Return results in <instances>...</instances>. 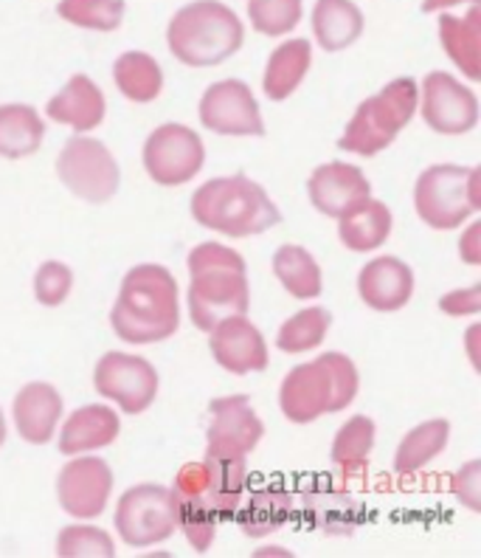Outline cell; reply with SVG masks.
<instances>
[{
    "instance_id": "3",
    "label": "cell",
    "mask_w": 481,
    "mask_h": 558,
    "mask_svg": "<svg viewBox=\"0 0 481 558\" xmlns=\"http://www.w3.org/2000/svg\"><path fill=\"white\" fill-rule=\"evenodd\" d=\"M192 218L225 238H254L282 223V211L257 181L229 175L211 178L192 195Z\"/></svg>"
},
{
    "instance_id": "11",
    "label": "cell",
    "mask_w": 481,
    "mask_h": 558,
    "mask_svg": "<svg viewBox=\"0 0 481 558\" xmlns=\"http://www.w3.org/2000/svg\"><path fill=\"white\" fill-rule=\"evenodd\" d=\"M96 392L119 403L124 415H141L158 396V369L141 355L104 353L94 369Z\"/></svg>"
},
{
    "instance_id": "7",
    "label": "cell",
    "mask_w": 481,
    "mask_h": 558,
    "mask_svg": "<svg viewBox=\"0 0 481 558\" xmlns=\"http://www.w3.org/2000/svg\"><path fill=\"white\" fill-rule=\"evenodd\" d=\"M414 209L422 223L440 232H451L468 223L470 215L481 209L479 167H459V163L428 167L414 186Z\"/></svg>"
},
{
    "instance_id": "28",
    "label": "cell",
    "mask_w": 481,
    "mask_h": 558,
    "mask_svg": "<svg viewBox=\"0 0 481 558\" xmlns=\"http://www.w3.org/2000/svg\"><path fill=\"white\" fill-rule=\"evenodd\" d=\"M46 124L28 105H0V158H28L40 150Z\"/></svg>"
},
{
    "instance_id": "13",
    "label": "cell",
    "mask_w": 481,
    "mask_h": 558,
    "mask_svg": "<svg viewBox=\"0 0 481 558\" xmlns=\"http://www.w3.org/2000/svg\"><path fill=\"white\" fill-rule=\"evenodd\" d=\"M264 435L262 417L254 412L248 396H229L209 403L206 457H234L245 460Z\"/></svg>"
},
{
    "instance_id": "10",
    "label": "cell",
    "mask_w": 481,
    "mask_h": 558,
    "mask_svg": "<svg viewBox=\"0 0 481 558\" xmlns=\"http://www.w3.org/2000/svg\"><path fill=\"white\" fill-rule=\"evenodd\" d=\"M144 170L161 186L189 184L206 163V144L186 124L166 122L144 144Z\"/></svg>"
},
{
    "instance_id": "18",
    "label": "cell",
    "mask_w": 481,
    "mask_h": 558,
    "mask_svg": "<svg viewBox=\"0 0 481 558\" xmlns=\"http://www.w3.org/2000/svg\"><path fill=\"white\" fill-rule=\"evenodd\" d=\"M358 293L363 305L378 314H394L411 302L414 296V271L400 257H374L372 263L360 268Z\"/></svg>"
},
{
    "instance_id": "21",
    "label": "cell",
    "mask_w": 481,
    "mask_h": 558,
    "mask_svg": "<svg viewBox=\"0 0 481 558\" xmlns=\"http://www.w3.org/2000/svg\"><path fill=\"white\" fill-rule=\"evenodd\" d=\"M12 415L23 440L32 446H46L54 437L57 423L62 421V396L51 384L32 381L14 396Z\"/></svg>"
},
{
    "instance_id": "45",
    "label": "cell",
    "mask_w": 481,
    "mask_h": 558,
    "mask_svg": "<svg viewBox=\"0 0 481 558\" xmlns=\"http://www.w3.org/2000/svg\"><path fill=\"white\" fill-rule=\"evenodd\" d=\"M7 442V417H3V409H0V446Z\"/></svg>"
},
{
    "instance_id": "24",
    "label": "cell",
    "mask_w": 481,
    "mask_h": 558,
    "mask_svg": "<svg viewBox=\"0 0 481 558\" xmlns=\"http://www.w3.org/2000/svg\"><path fill=\"white\" fill-rule=\"evenodd\" d=\"M440 40L445 54L459 65V71L470 82L481 80V9L479 3L470 7L465 17L442 14L440 17Z\"/></svg>"
},
{
    "instance_id": "35",
    "label": "cell",
    "mask_w": 481,
    "mask_h": 558,
    "mask_svg": "<svg viewBox=\"0 0 481 558\" xmlns=\"http://www.w3.org/2000/svg\"><path fill=\"white\" fill-rule=\"evenodd\" d=\"M60 17L90 32H115L124 21V0H60Z\"/></svg>"
},
{
    "instance_id": "16",
    "label": "cell",
    "mask_w": 481,
    "mask_h": 558,
    "mask_svg": "<svg viewBox=\"0 0 481 558\" xmlns=\"http://www.w3.org/2000/svg\"><path fill=\"white\" fill-rule=\"evenodd\" d=\"M307 192L321 215L338 220L372 198V184L355 163L330 161L312 170Z\"/></svg>"
},
{
    "instance_id": "38",
    "label": "cell",
    "mask_w": 481,
    "mask_h": 558,
    "mask_svg": "<svg viewBox=\"0 0 481 558\" xmlns=\"http://www.w3.org/2000/svg\"><path fill=\"white\" fill-rule=\"evenodd\" d=\"M57 556L62 558H113L115 545L108 531L94 527V524H69L62 527L60 538H57Z\"/></svg>"
},
{
    "instance_id": "4",
    "label": "cell",
    "mask_w": 481,
    "mask_h": 558,
    "mask_svg": "<svg viewBox=\"0 0 481 558\" xmlns=\"http://www.w3.org/2000/svg\"><path fill=\"white\" fill-rule=\"evenodd\" d=\"M360 375L355 361L344 353H324L316 361L296 364L279 389V407L291 423H312L335 415L355 401Z\"/></svg>"
},
{
    "instance_id": "27",
    "label": "cell",
    "mask_w": 481,
    "mask_h": 558,
    "mask_svg": "<svg viewBox=\"0 0 481 558\" xmlns=\"http://www.w3.org/2000/svg\"><path fill=\"white\" fill-rule=\"evenodd\" d=\"M392 209L383 201L369 198L367 204L338 218V238L349 252H374L392 234Z\"/></svg>"
},
{
    "instance_id": "30",
    "label": "cell",
    "mask_w": 481,
    "mask_h": 558,
    "mask_svg": "<svg viewBox=\"0 0 481 558\" xmlns=\"http://www.w3.org/2000/svg\"><path fill=\"white\" fill-rule=\"evenodd\" d=\"M293 513V502H291V494L282 488H259L254 490L248 502H239L237 519L239 531L245 536H268V533L279 531L282 524L291 519Z\"/></svg>"
},
{
    "instance_id": "26",
    "label": "cell",
    "mask_w": 481,
    "mask_h": 558,
    "mask_svg": "<svg viewBox=\"0 0 481 558\" xmlns=\"http://www.w3.org/2000/svg\"><path fill=\"white\" fill-rule=\"evenodd\" d=\"M312 35L324 51H344L363 35V12L353 0H316Z\"/></svg>"
},
{
    "instance_id": "2",
    "label": "cell",
    "mask_w": 481,
    "mask_h": 558,
    "mask_svg": "<svg viewBox=\"0 0 481 558\" xmlns=\"http://www.w3.org/2000/svg\"><path fill=\"white\" fill-rule=\"evenodd\" d=\"M245 259L229 245L200 243L189 254V316L209 333L229 316H243L251 307V288Z\"/></svg>"
},
{
    "instance_id": "39",
    "label": "cell",
    "mask_w": 481,
    "mask_h": 558,
    "mask_svg": "<svg viewBox=\"0 0 481 558\" xmlns=\"http://www.w3.org/2000/svg\"><path fill=\"white\" fill-rule=\"evenodd\" d=\"M74 288V271L60 259H48L35 274V296L40 305L57 307L69 300Z\"/></svg>"
},
{
    "instance_id": "22",
    "label": "cell",
    "mask_w": 481,
    "mask_h": 558,
    "mask_svg": "<svg viewBox=\"0 0 481 558\" xmlns=\"http://www.w3.org/2000/svg\"><path fill=\"white\" fill-rule=\"evenodd\" d=\"M122 432V417L119 412L104 403H90V407L76 409L69 421L62 423L60 451L65 457L88 454V451L108 449Z\"/></svg>"
},
{
    "instance_id": "15",
    "label": "cell",
    "mask_w": 481,
    "mask_h": 558,
    "mask_svg": "<svg viewBox=\"0 0 481 558\" xmlns=\"http://www.w3.org/2000/svg\"><path fill=\"white\" fill-rule=\"evenodd\" d=\"M200 122L220 136H262L264 133L257 96L239 80H220L206 88L200 99Z\"/></svg>"
},
{
    "instance_id": "6",
    "label": "cell",
    "mask_w": 481,
    "mask_h": 558,
    "mask_svg": "<svg viewBox=\"0 0 481 558\" xmlns=\"http://www.w3.org/2000/svg\"><path fill=\"white\" fill-rule=\"evenodd\" d=\"M420 105V85L411 76H397L383 90L363 99L355 117L346 124L338 147L344 153L372 158L383 153L394 138L400 136Z\"/></svg>"
},
{
    "instance_id": "32",
    "label": "cell",
    "mask_w": 481,
    "mask_h": 558,
    "mask_svg": "<svg viewBox=\"0 0 481 558\" xmlns=\"http://www.w3.org/2000/svg\"><path fill=\"white\" fill-rule=\"evenodd\" d=\"M273 274L285 286V291L296 300H316L324 288L321 279V266L316 263L307 248L301 245H282L273 254Z\"/></svg>"
},
{
    "instance_id": "33",
    "label": "cell",
    "mask_w": 481,
    "mask_h": 558,
    "mask_svg": "<svg viewBox=\"0 0 481 558\" xmlns=\"http://www.w3.org/2000/svg\"><path fill=\"white\" fill-rule=\"evenodd\" d=\"M330 325H333V314L326 307H307V311H298L293 314L285 325L279 327L276 333V348L282 353H310V350L321 348L330 333Z\"/></svg>"
},
{
    "instance_id": "8",
    "label": "cell",
    "mask_w": 481,
    "mask_h": 558,
    "mask_svg": "<svg viewBox=\"0 0 481 558\" xmlns=\"http://www.w3.org/2000/svg\"><path fill=\"white\" fill-rule=\"evenodd\" d=\"M115 531L130 547L161 545L175 533V490L158 483L133 485L115 505Z\"/></svg>"
},
{
    "instance_id": "20",
    "label": "cell",
    "mask_w": 481,
    "mask_h": 558,
    "mask_svg": "<svg viewBox=\"0 0 481 558\" xmlns=\"http://www.w3.org/2000/svg\"><path fill=\"white\" fill-rule=\"evenodd\" d=\"M108 102L102 88L88 74H74L69 85L46 105V117L57 124H69L76 133H88L104 122Z\"/></svg>"
},
{
    "instance_id": "40",
    "label": "cell",
    "mask_w": 481,
    "mask_h": 558,
    "mask_svg": "<svg viewBox=\"0 0 481 558\" xmlns=\"http://www.w3.org/2000/svg\"><path fill=\"white\" fill-rule=\"evenodd\" d=\"M481 460H470L465 469H459V474L454 477V485H451V490H454V497L459 499L465 508H470V511H479L481 508Z\"/></svg>"
},
{
    "instance_id": "17",
    "label": "cell",
    "mask_w": 481,
    "mask_h": 558,
    "mask_svg": "<svg viewBox=\"0 0 481 558\" xmlns=\"http://www.w3.org/2000/svg\"><path fill=\"white\" fill-rule=\"evenodd\" d=\"M209 348L220 367L234 375L259 373L268 367V344L248 316H229L209 330Z\"/></svg>"
},
{
    "instance_id": "29",
    "label": "cell",
    "mask_w": 481,
    "mask_h": 558,
    "mask_svg": "<svg viewBox=\"0 0 481 558\" xmlns=\"http://www.w3.org/2000/svg\"><path fill=\"white\" fill-rule=\"evenodd\" d=\"M113 80L119 94L138 105L156 102L163 90L161 65L156 57L144 54V51H127L119 57L113 62Z\"/></svg>"
},
{
    "instance_id": "25",
    "label": "cell",
    "mask_w": 481,
    "mask_h": 558,
    "mask_svg": "<svg viewBox=\"0 0 481 558\" xmlns=\"http://www.w3.org/2000/svg\"><path fill=\"white\" fill-rule=\"evenodd\" d=\"M312 65V46L310 40H287L279 48H273L268 57V69H264L262 88L268 99L273 102H285L305 82L307 71Z\"/></svg>"
},
{
    "instance_id": "36",
    "label": "cell",
    "mask_w": 481,
    "mask_h": 558,
    "mask_svg": "<svg viewBox=\"0 0 481 558\" xmlns=\"http://www.w3.org/2000/svg\"><path fill=\"white\" fill-rule=\"evenodd\" d=\"M175 519L177 527L184 531L186 542H189L197 553H206L214 545L220 519L203 499L181 497V494H175Z\"/></svg>"
},
{
    "instance_id": "34",
    "label": "cell",
    "mask_w": 481,
    "mask_h": 558,
    "mask_svg": "<svg viewBox=\"0 0 481 558\" xmlns=\"http://www.w3.org/2000/svg\"><path fill=\"white\" fill-rule=\"evenodd\" d=\"M374 421L369 415H353L333 440V463L346 471H360L369 463L374 446Z\"/></svg>"
},
{
    "instance_id": "43",
    "label": "cell",
    "mask_w": 481,
    "mask_h": 558,
    "mask_svg": "<svg viewBox=\"0 0 481 558\" xmlns=\"http://www.w3.org/2000/svg\"><path fill=\"white\" fill-rule=\"evenodd\" d=\"M473 7L479 0H422V12L434 14V12H445V9H454V7Z\"/></svg>"
},
{
    "instance_id": "41",
    "label": "cell",
    "mask_w": 481,
    "mask_h": 558,
    "mask_svg": "<svg viewBox=\"0 0 481 558\" xmlns=\"http://www.w3.org/2000/svg\"><path fill=\"white\" fill-rule=\"evenodd\" d=\"M481 305V286L459 288L454 293H445L440 302V307L447 316H476Z\"/></svg>"
},
{
    "instance_id": "19",
    "label": "cell",
    "mask_w": 481,
    "mask_h": 558,
    "mask_svg": "<svg viewBox=\"0 0 481 558\" xmlns=\"http://www.w3.org/2000/svg\"><path fill=\"white\" fill-rule=\"evenodd\" d=\"M301 517H305L307 527L324 533V536H353L367 519V511L353 494H346L335 485H321V488H310L305 494Z\"/></svg>"
},
{
    "instance_id": "12",
    "label": "cell",
    "mask_w": 481,
    "mask_h": 558,
    "mask_svg": "<svg viewBox=\"0 0 481 558\" xmlns=\"http://www.w3.org/2000/svg\"><path fill=\"white\" fill-rule=\"evenodd\" d=\"M417 110L440 136H465L479 124V96L447 71H431L422 80Z\"/></svg>"
},
{
    "instance_id": "37",
    "label": "cell",
    "mask_w": 481,
    "mask_h": 558,
    "mask_svg": "<svg viewBox=\"0 0 481 558\" xmlns=\"http://www.w3.org/2000/svg\"><path fill=\"white\" fill-rule=\"evenodd\" d=\"M301 0H248V21L264 37H285L301 23Z\"/></svg>"
},
{
    "instance_id": "1",
    "label": "cell",
    "mask_w": 481,
    "mask_h": 558,
    "mask_svg": "<svg viewBox=\"0 0 481 558\" xmlns=\"http://www.w3.org/2000/svg\"><path fill=\"white\" fill-rule=\"evenodd\" d=\"M110 325L127 344H156L175 336L181 327L175 277L156 263L130 268L110 311Z\"/></svg>"
},
{
    "instance_id": "31",
    "label": "cell",
    "mask_w": 481,
    "mask_h": 558,
    "mask_svg": "<svg viewBox=\"0 0 481 558\" xmlns=\"http://www.w3.org/2000/svg\"><path fill=\"white\" fill-rule=\"evenodd\" d=\"M447 437H451V423L445 417H434V421H425L420 426H414L406 437L397 446V454H394V471L397 474H417V471L425 469L434 457H440L447 446Z\"/></svg>"
},
{
    "instance_id": "42",
    "label": "cell",
    "mask_w": 481,
    "mask_h": 558,
    "mask_svg": "<svg viewBox=\"0 0 481 558\" xmlns=\"http://www.w3.org/2000/svg\"><path fill=\"white\" fill-rule=\"evenodd\" d=\"M479 223H473L468 232L461 234V243H459V257L468 263V266H479L481 263V252H479Z\"/></svg>"
},
{
    "instance_id": "5",
    "label": "cell",
    "mask_w": 481,
    "mask_h": 558,
    "mask_svg": "<svg viewBox=\"0 0 481 558\" xmlns=\"http://www.w3.org/2000/svg\"><path fill=\"white\" fill-rule=\"evenodd\" d=\"M245 28L237 12L220 0H195L177 9L166 28V43L177 62L189 69H214L243 48Z\"/></svg>"
},
{
    "instance_id": "14",
    "label": "cell",
    "mask_w": 481,
    "mask_h": 558,
    "mask_svg": "<svg viewBox=\"0 0 481 558\" xmlns=\"http://www.w3.org/2000/svg\"><path fill=\"white\" fill-rule=\"evenodd\" d=\"M113 494V471L102 457L74 454L71 463L62 465L57 480V497L62 511L74 519H96L104 513Z\"/></svg>"
},
{
    "instance_id": "9",
    "label": "cell",
    "mask_w": 481,
    "mask_h": 558,
    "mask_svg": "<svg viewBox=\"0 0 481 558\" xmlns=\"http://www.w3.org/2000/svg\"><path fill=\"white\" fill-rule=\"evenodd\" d=\"M57 175L76 198L88 204H108L122 184V172L113 153L99 138L90 136H74L62 144Z\"/></svg>"
},
{
    "instance_id": "44",
    "label": "cell",
    "mask_w": 481,
    "mask_h": 558,
    "mask_svg": "<svg viewBox=\"0 0 481 558\" xmlns=\"http://www.w3.org/2000/svg\"><path fill=\"white\" fill-rule=\"evenodd\" d=\"M257 556H291V550H285V547H262V550H257Z\"/></svg>"
},
{
    "instance_id": "23",
    "label": "cell",
    "mask_w": 481,
    "mask_h": 558,
    "mask_svg": "<svg viewBox=\"0 0 481 558\" xmlns=\"http://www.w3.org/2000/svg\"><path fill=\"white\" fill-rule=\"evenodd\" d=\"M203 490L200 497L209 505L211 511L218 513V519H234L239 502L248 488V469L245 460H234V457H206L203 460Z\"/></svg>"
}]
</instances>
